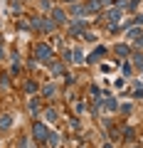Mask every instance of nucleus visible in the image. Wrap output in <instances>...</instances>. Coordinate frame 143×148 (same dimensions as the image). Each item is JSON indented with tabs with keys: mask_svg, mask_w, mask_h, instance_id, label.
I'll return each instance as SVG.
<instances>
[{
	"mask_svg": "<svg viewBox=\"0 0 143 148\" xmlns=\"http://www.w3.org/2000/svg\"><path fill=\"white\" fill-rule=\"evenodd\" d=\"M25 91H27V94H35V91H37V82L27 79V82H25Z\"/></svg>",
	"mask_w": 143,
	"mask_h": 148,
	"instance_id": "17",
	"label": "nucleus"
},
{
	"mask_svg": "<svg viewBox=\"0 0 143 148\" xmlns=\"http://www.w3.org/2000/svg\"><path fill=\"white\" fill-rule=\"evenodd\" d=\"M121 114H131V104H121Z\"/></svg>",
	"mask_w": 143,
	"mask_h": 148,
	"instance_id": "23",
	"label": "nucleus"
},
{
	"mask_svg": "<svg viewBox=\"0 0 143 148\" xmlns=\"http://www.w3.org/2000/svg\"><path fill=\"white\" fill-rule=\"evenodd\" d=\"M136 69H141V72H143V54H138V57H136Z\"/></svg>",
	"mask_w": 143,
	"mask_h": 148,
	"instance_id": "21",
	"label": "nucleus"
},
{
	"mask_svg": "<svg viewBox=\"0 0 143 148\" xmlns=\"http://www.w3.org/2000/svg\"><path fill=\"white\" fill-rule=\"evenodd\" d=\"M121 72H123V77H128V74H131V64L126 62V64H123V67H121Z\"/></svg>",
	"mask_w": 143,
	"mask_h": 148,
	"instance_id": "22",
	"label": "nucleus"
},
{
	"mask_svg": "<svg viewBox=\"0 0 143 148\" xmlns=\"http://www.w3.org/2000/svg\"><path fill=\"white\" fill-rule=\"evenodd\" d=\"M32 52H35V62H42V64H49V62H52V47H49V45L37 42Z\"/></svg>",
	"mask_w": 143,
	"mask_h": 148,
	"instance_id": "2",
	"label": "nucleus"
},
{
	"mask_svg": "<svg viewBox=\"0 0 143 148\" xmlns=\"http://www.w3.org/2000/svg\"><path fill=\"white\" fill-rule=\"evenodd\" d=\"M128 94H131L133 99H143V86H141V84H136L131 91H128Z\"/></svg>",
	"mask_w": 143,
	"mask_h": 148,
	"instance_id": "16",
	"label": "nucleus"
},
{
	"mask_svg": "<svg viewBox=\"0 0 143 148\" xmlns=\"http://www.w3.org/2000/svg\"><path fill=\"white\" fill-rule=\"evenodd\" d=\"M84 30H86L84 17H77V20L69 25V35H74V37H81V35H84Z\"/></svg>",
	"mask_w": 143,
	"mask_h": 148,
	"instance_id": "4",
	"label": "nucleus"
},
{
	"mask_svg": "<svg viewBox=\"0 0 143 148\" xmlns=\"http://www.w3.org/2000/svg\"><path fill=\"white\" fill-rule=\"evenodd\" d=\"M64 3H69V5H74V3H79V0H64Z\"/></svg>",
	"mask_w": 143,
	"mask_h": 148,
	"instance_id": "26",
	"label": "nucleus"
},
{
	"mask_svg": "<svg viewBox=\"0 0 143 148\" xmlns=\"http://www.w3.org/2000/svg\"><path fill=\"white\" fill-rule=\"evenodd\" d=\"M10 123H12V116H10V114H0V131L10 128Z\"/></svg>",
	"mask_w": 143,
	"mask_h": 148,
	"instance_id": "10",
	"label": "nucleus"
},
{
	"mask_svg": "<svg viewBox=\"0 0 143 148\" xmlns=\"http://www.w3.org/2000/svg\"><path fill=\"white\" fill-rule=\"evenodd\" d=\"M106 54H109V49H106V47H96L94 52H91L89 57H86V62H91V64H94V62H101V59H104Z\"/></svg>",
	"mask_w": 143,
	"mask_h": 148,
	"instance_id": "5",
	"label": "nucleus"
},
{
	"mask_svg": "<svg viewBox=\"0 0 143 148\" xmlns=\"http://www.w3.org/2000/svg\"><path fill=\"white\" fill-rule=\"evenodd\" d=\"M49 72H52L54 77H62V74H67V72H64V64H62V62H49Z\"/></svg>",
	"mask_w": 143,
	"mask_h": 148,
	"instance_id": "8",
	"label": "nucleus"
},
{
	"mask_svg": "<svg viewBox=\"0 0 143 148\" xmlns=\"http://www.w3.org/2000/svg\"><path fill=\"white\" fill-rule=\"evenodd\" d=\"M72 15H74V17H84V15H86L84 5H79V3H74V5H72Z\"/></svg>",
	"mask_w": 143,
	"mask_h": 148,
	"instance_id": "14",
	"label": "nucleus"
},
{
	"mask_svg": "<svg viewBox=\"0 0 143 148\" xmlns=\"http://www.w3.org/2000/svg\"><path fill=\"white\" fill-rule=\"evenodd\" d=\"M104 109H106V111H116V109H118L116 99H111V96H106V99H104Z\"/></svg>",
	"mask_w": 143,
	"mask_h": 148,
	"instance_id": "12",
	"label": "nucleus"
},
{
	"mask_svg": "<svg viewBox=\"0 0 143 148\" xmlns=\"http://www.w3.org/2000/svg\"><path fill=\"white\" fill-rule=\"evenodd\" d=\"M136 45H138V47H143V35H141V37L136 40Z\"/></svg>",
	"mask_w": 143,
	"mask_h": 148,
	"instance_id": "24",
	"label": "nucleus"
},
{
	"mask_svg": "<svg viewBox=\"0 0 143 148\" xmlns=\"http://www.w3.org/2000/svg\"><path fill=\"white\" fill-rule=\"evenodd\" d=\"M52 20L57 22V25H64V22H67V12H64L62 8H52Z\"/></svg>",
	"mask_w": 143,
	"mask_h": 148,
	"instance_id": "6",
	"label": "nucleus"
},
{
	"mask_svg": "<svg viewBox=\"0 0 143 148\" xmlns=\"http://www.w3.org/2000/svg\"><path fill=\"white\" fill-rule=\"evenodd\" d=\"M44 119H47V121H57V111H54V109H47V111H44Z\"/></svg>",
	"mask_w": 143,
	"mask_h": 148,
	"instance_id": "18",
	"label": "nucleus"
},
{
	"mask_svg": "<svg viewBox=\"0 0 143 148\" xmlns=\"http://www.w3.org/2000/svg\"><path fill=\"white\" fill-rule=\"evenodd\" d=\"M114 52H116V57H128V52H131V49H128V45H116V47H114Z\"/></svg>",
	"mask_w": 143,
	"mask_h": 148,
	"instance_id": "11",
	"label": "nucleus"
},
{
	"mask_svg": "<svg viewBox=\"0 0 143 148\" xmlns=\"http://www.w3.org/2000/svg\"><path fill=\"white\" fill-rule=\"evenodd\" d=\"M123 17V3L121 5H116V8H109V10H104V17L101 20L109 25V30H116V22Z\"/></svg>",
	"mask_w": 143,
	"mask_h": 148,
	"instance_id": "1",
	"label": "nucleus"
},
{
	"mask_svg": "<svg viewBox=\"0 0 143 148\" xmlns=\"http://www.w3.org/2000/svg\"><path fill=\"white\" fill-rule=\"evenodd\" d=\"M99 3H101L104 8H106V5H111V0H99Z\"/></svg>",
	"mask_w": 143,
	"mask_h": 148,
	"instance_id": "25",
	"label": "nucleus"
},
{
	"mask_svg": "<svg viewBox=\"0 0 143 148\" xmlns=\"http://www.w3.org/2000/svg\"><path fill=\"white\" fill-rule=\"evenodd\" d=\"M40 8L47 10V12H52V3H49V0H40Z\"/></svg>",
	"mask_w": 143,
	"mask_h": 148,
	"instance_id": "20",
	"label": "nucleus"
},
{
	"mask_svg": "<svg viewBox=\"0 0 143 148\" xmlns=\"http://www.w3.org/2000/svg\"><path fill=\"white\" fill-rule=\"evenodd\" d=\"M57 143H59V136H57V133H52V131H49V138H47V146H57Z\"/></svg>",
	"mask_w": 143,
	"mask_h": 148,
	"instance_id": "19",
	"label": "nucleus"
},
{
	"mask_svg": "<svg viewBox=\"0 0 143 148\" xmlns=\"http://www.w3.org/2000/svg\"><path fill=\"white\" fill-rule=\"evenodd\" d=\"M54 27H57V22H54V20H49V17H42V22H40V30H47V32H52Z\"/></svg>",
	"mask_w": 143,
	"mask_h": 148,
	"instance_id": "9",
	"label": "nucleus"
},
{
	"mask_svg": "<svg viewBox=\"0 0 143 148\" xmlns=\"http://www.w3.org/2000/svg\"><path fill=\"white\" fill-rule=\"evenodd\" d=\"M72 62L74 64H84L86 59H84V52H81V49H74V52H72Z\"/></svg>",
	"mask_w": 143,
	"mask_h": 148,
	"instance_id": "13",
	"label": "nucleus"
},
{
	"mask_svg": "<svg viewBox=\"0 0 143 148\" xmlns=\"http://www.w3.org/2000/svg\"><path fill=\"white\" fill-rule=\"evenodd\" d=\"M143 32H141V27L138 25H133V27H126V40H138Z\"/></svg>",
	"mask_w": 143,
	"mask_h": 148,
	"instance_id": "7",
	"label": "nucleus"
},
{
	"mask_svg": "<svg viewBox=\"0 0 143 148\" xmlns=\"http://www.w3.org/2000/svg\"><path fill=\"white\" fill-rule=\"evenodd\" d=\"M32 136H35V141H37V143H47V138H49V128L44 126L42 121H35V126H32Z\"/></svg>",
	"mask_w": 143,
	"mask_h": 148,
	"instance_id": "3",
	"label": "nucleus"
},
{
	"mask_svg": "<svg viewBox=\"0 0 143 148\" xmlns=\"http://www.w3.org/2000/svg\"><path fill=\"white\" fill-rule=\"evenodd\" d=\"M42 94L47 96V99H52V96L57 94V86H54V84H47V86H44V89H42Z\"/></svg>",
	"mask_w": 143,
	"mask_h": 148,
	"instance_id": "15",
	"label": "nucleus"
}]
</instances>
